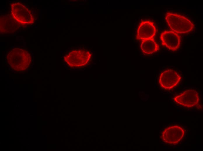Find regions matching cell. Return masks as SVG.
<instances>
[{
	"label": "cell",
	"mask_w": 203,
	"mask_h": 151,
	"mask_svg": "<svg viewBox=\"0 0 203 151\" xmlns=\"http://www.w3.org/2000/svg\"><path fill=\"white\" fill-rule=\"evenodd\" d=\"M165 18L170 28L177 33H188L194 28L193 24L189 19L179 14L168 12Z\"/></svg>",
	"instance_id": "1"
},
{
	"label": "cell",
	"mask_w": 203,
	"mask_h": 151,
	"mask_svg": "<svg viewBox=\"0 0 203 151\" xmlns=\"http://www.w3.org/2000/svg\"><path fill=\"white\" fill-rule=\"evenodd\" d=\"M183 128L178 125H172L165 129L162 134V139L164 143L174 144L179 143L185 135Z\"/></svg>",
	"instance_id": "3"
},
{
	"label": "cell",
	"mask_w": 203,
	"mask_h": 151,
	"mask_svg": "<svg viewBox=\"0 0 203 151\" xmlns=\"http://www.w3.org/2000/svg\"><path fill=\"white\" fill-rule=\"evenodd\" d=\"M140 48L144 54L150 55L159 51V46L154 38H152L141 41Z\"/></svg>",
	"instance_id": "9"
},
{
	"label": "cell",
	"mask_w": 203,
	"mask_h": 151,
	"mask_svg": "<svg viewBox=\"0 0 203 151\" xmlns=\"http://www.w3.org/2000/svg\"><path fill=\"white\" fill-rule=\"evenodd\" d=\"M156 32V28L153 22L149 20L143 21L138 26L136 39L142 41L154 38Z\"/></svg>",
	"instance_id": "4"
},
{
	"label": "cell",
	"mask_w": 203,
	"mask_h": 151,
	"mask_svg": "<svg viewBox=\"0 0 203 151\" xmlns=\"http://www.w3.org/2000/svg\"><path fill=\"white\" fill-rule=\"evenodd\" d=\"M8 60L10 63L20 65L24 64L29 66L31 61V56L26 51L22 49L15 48L7 55Z\"/></svg>",
	"instance_id": "8"
},
{
	"label": "cell",
	"mask_w": 203,
	"mask_h": 151,
	"mask_svg": "<svg viewBox=\"0 0 203 151\" xmlns=\"http://www.w3.org/2000/svg\"><path fill=\"white\" fill-rule=\"evenodd\" d=\"M178 104L186 107H192L199 103V99L197 92L193 89L187 90L174 98Z\"/></svg>",
	"instance_id": "7"
},
{
	"label": "cell",
	"mask_w": 203,
	"mask_h": 151,
	"mask_svg": "<svg viewBox=\"0 0 203 151\" xmlns=\"http://www.w3.org/2000/svg\"><path fill=\"white\" fill-rule=\"evenodd\" d=\"M12 17L18 23L22 24H29L34 21L31 11L24 5L20 2H15L11 5Z\"/></svg>",
	"instance_id": "2"
},
{
	"label": "cell",
	"mask_w": 203,
	"mask_h": 151,
	"mask_svg": "<svg viewBox=\"0 0 203 151\" xmlns=\"http://www.w3.org/2000/svg\"><path fill=\"white\" fill-rule=\"evenodd\" d=\"M13 20L7 17L0 18V30L5 33L10 32L15 29V24Z\"/></svg>",
	"instance_id": "10"
},
{
	"label": "cell",
	"mask_w": 203,
	"mask_h": 151,
	"mask_svg": "<svg viewBox=\"0 0 203 151\" xmlns=\"http://www.w3.org/2000/svg\"><path fill=\"white\" fill-rule=\"evenodd\" d=\"M181 78L179 74L173 70L167 69L160 74L159 83L162 88L170 90L177 85Z\"/></svg>",
	"instance_id": "6"
},
{
	"label": "cell",
	"mask_w": 203,
	"mask_h": 151,
	"mask_svg": "<svg viewBox=\"0 0 203 151\" xmlns=\"http://www.w3.org/2000/svg\"><path fill=\"white\" fill-rule=\"evenodd\" d=\"M160 38L162 45L170 51H176L180 46V37L173 31L165 30L161 33Z\"/></svg>",
	"instance_id": "5"
}]
</instances>
